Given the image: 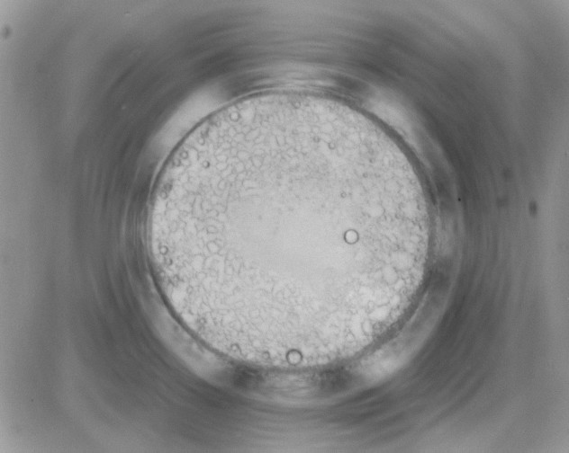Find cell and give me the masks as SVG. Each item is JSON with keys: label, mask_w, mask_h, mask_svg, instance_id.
<instances>
[{"label": "cell", "mask_w": 569, "mask_h": 453, "mask_svg": "<svg viewBox=\"0 0 569 453\" xmlns=\"http://www.w3.org/2000/svg\"><path fill=\"white\" fill-rule=\"evenodd\" d=\"M422 190L373 136L321 111H222L169 158L148 219L159 288L221 351L307 361L362 342L422 270Z\"/></svg>", "instance_id": "obj_1"}]
</instances>
